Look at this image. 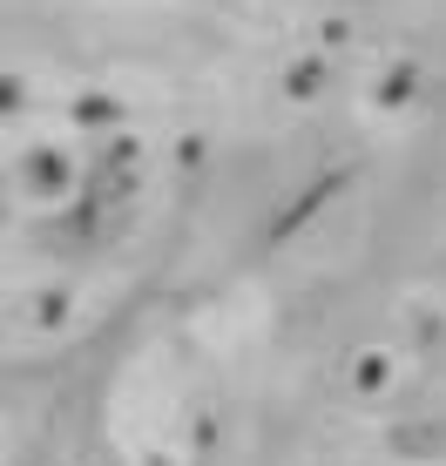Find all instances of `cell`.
I'll return each mask as SVG.
<instances>
[{"mask_svg": "<svg viewBox=\"0 0 446 466\" xmlns=\"http://www.w3.org/2000/svg\"><path fill=\"white\" fill-rule=\"evenodd\" d=\"M372 385H386V351H365L359 359V392H372Z\"/></svg>", "mask_w": 446, "mask_h": 466, "instance_id": "cell-1", "label": "cell"}, {"mask_svg": "<svg viewBox=\"0 0 446 466\" xmlns=\"http://www.w3.org/2000/svg\"><path fill=\"white\" fill-rule=\"evenodd\" d=\"M406 95H412V68H400V75H386V82H379V102H406Z\"/></svg>", "mask_w": 446, "mask_h": 466, "instance_id": "cell-2", "label": "cell"}, {"mask_svg": "<svg viewBox=\"0 0 446 466\" xmlns=\"http://www.w3.org/2000/svg\"><path fill=\"white\" fill-rule=\"evenodd\" d=\"M318 88V61H305V68H291V95H311Z\"/></svg>", "mask_w": 446, "mask_h": 466, "instance_id": "cell-3", "label": "cell"}, {"mask_svg": "<svg viewBox=\"0 0 446 466\" xmlns=\"http://www.w3.org/2000/svg\"><path fill=\"white\" fill-rule=\"evenodd\" d=\"M61 311H68V298H61V291L41 298V325H61Z\"/></svg>", "mask_w": 446, "mask_h": 466, "instance_id": "cell-4", "label": "cell"}, {"mask_svg": "<svg viewBox=\"0 0 446 466\" xmlns=\"http://www.w3.org/2000/svg\"><path fill=\"white\" fill-rule=\"evenodd\" d=\"M108 116H116V108H108L102 95H88V102H82V122H108Z\"/></svg>", "mask_w": 446, "mask_h": 466, "instance_id": "cell-5", "label": "cell"}]
</instances>
